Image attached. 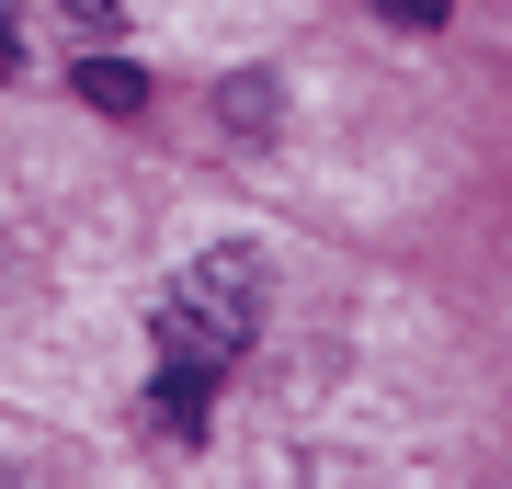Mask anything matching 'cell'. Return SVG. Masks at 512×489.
Segmentation results:
<instances>
[{"instance_id": "cell-1", "label": "cell", "mask_w": 512, "mask_h": 489, "mask_svg": "<svg viewBox=\"0 0 512 489\" xmlns=\"http://www.w3.org/2000/svg\"><path fill=\"white\" fill-rule=\"evenodd\" d=\"M251 319H262V262L217 251V262H194L183 285L160 296L148 342H160V364H183V376H228V364L251 353Z\"/></svg>"}, {"instance_id": "cell-2", "label": "cell", "mask_w": 512, "mask_h": 489, "mask_svg": "<svg viewBox=\"0 0 512 489\" xmlns=\"http://www.w3.org/2000/svg\"><path fill=\"white\" fill-rule=\"evenodd\" d=\"M80 103H92V114H137L148 80L126 69V57H80Z\"/></svg>"}, {"instance_id": "cell-3", "label": "cell", "mask_w": 512, "mask_h": 489, "mask_svg": "<svg viewBox=\"0 0 512 489\" xmlns=\"http://www.w3.org/2000/svg\"><path fill=\"white\" fill-rule=\"evenodd\" d=\"M376 12H387V23H444L456 0H376Z\"/></svg>"}, {"instance_id": "cell-4", "label": "cell", "mask_w": 512, "mask_h": 489, "mask_svg": "<svg viewBox=\"0 0 512 489\" xmlns=\"http://www.w3.org/2000/svg\"><path fill=\"white\" fill-rule=\"evenodd\" d=\"M0 80H12V23H0Z\"/></svg>"}]
</instances>
